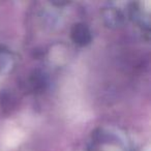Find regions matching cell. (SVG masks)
I'll return each instance as SVG.
<instances>
[{"mask_svg":"<svg viewBox=\"0 0 151 151\" xmlns=\"http://www.w3.org/2000/svg\"><path fill=\"white\" fill-rule=\"evenodd\" d=\"M88 151H125L124 141L117 132L99 130L94 134Z\"/></svg>","mask_w":151,"mask_h":151,"instance_id":"obj_1","label":"cell"}]
</instances>
